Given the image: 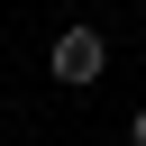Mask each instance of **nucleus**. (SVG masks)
<instances>
[{
  "instance_id": "nucleus-1",
  "label": "nucleus",
  "mask_w": 146,
  "mask_h": 146,
  "mask_svg": "<svg viewBox=\"0 0 146 146\" xmlns=\"http://www.w3.org/2000/svg\"><path fill=\"white\" fill-rule=\"evenodd\" d=\"M46 73H55L64 91H91V82L110 73V36H100V27H64V36L46 46Z\"/></svg>"
},
{
  "instance_id": "nucleus-2",
  "label": "nucleus",
  "mask_w": 146,
  "mask_h": 146,
  "mask_svg": "<svg viewBox=\"0 0 146 146\" xmlns=\"http://www.w3.org/2000/svg\"><path fill=\"white\" fill-rule=\"evenodd\" d=\"M128 146H146V110H137V119H128Z\"/></svg>"
}]
</instances>
